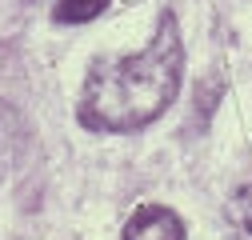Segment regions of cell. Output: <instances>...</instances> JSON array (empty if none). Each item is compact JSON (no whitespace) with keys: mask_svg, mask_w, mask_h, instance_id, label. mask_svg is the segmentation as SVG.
Instances as JSON below:
<instances>
[{"mask_svg":"<svg viewBox=\"0 0 252 240\" xmlns=\"http://www.w3.org/2000/svg\"><path fill=\"white\" fill-rule=\"evenodd\" d=\"M184 76V44L176 16L164 12L144 52L96 60L80 92V124L92 132H132L160 116Z\"/></svg>","mask_w":252,"mask_h":240,"instance_id":"cell-1","label":"cell"},{"mask_svg":"<svg viewBox=\"0 0 252 240\" xmlns=\"http://www.w3.org/2000/svg\"><path fill=\"white\" fill-rule=\"evenodd\" d=\"M120 240H184V220L164 204H140L124 224Z\"/></svg>","mask_w":252,"mask_h":240,"instance_id":"cell-2","label":"cell"},{"mask_svg":"<svg viewBox=\"0 0 252 240\" xmlns=\"http://www.w3.org/2000/svg\"><path fill=\"white\" fill-rule=\"evenodd\" d=\"M104 4H108V0H60L52 16L60 24H84V20H96L104 12Z\"/></svg>","mask_w":252,"mask_h":240,"instance_id":"cell-3","label":"cell"},{"mask_svg":"<svg viewBox=\"0 0 252 240\" xmlns=\"http://www.w3.org/2000/svg\"><path fill=\"white\" fill-rule=\"evenodd\" d=\"M232 216L252 232V180H244V184L236 188V196H232Z\"/></svg>","mask_w":252,"mask_h":240,"instance_id":"cell-4","label":"cell"}]
</instances>
